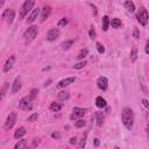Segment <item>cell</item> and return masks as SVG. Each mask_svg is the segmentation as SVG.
I'll list each match as a JSON object with an SVG mask.
<instances>
[{
  "mask_svg": "<svg viewBox=\"0 0 149 149\" xmlns=\"http://www.w3.org/2000/svg\"><path fill=\"white\" fill-rule=\"evenodd\" d=\"M85 113H86V109H85V108L74 107V108L72 109V113H71V115H70V119H71V120H77V119L84 116Z\"/></svg>",
  "mask_w": 149,
  "mask_h": 149,
  "instance_id": "obj_9",
  "label": "cell"
},
{
  "mask_svg": "<svg viewBox=\"0 0 149 149\" xmlns=\"http://www.w3.org/2000/svg\"><path fill=\"white\" fill-rule=\"evenodd\" d=\"M14 62H15V56L12 55V56L6 61V63H5V65H3V71H5V72H8V71L13 68Z\"/></svg>",
  "mask_w": 149,
  "mask_h": 149,
  "instance_id": "obj_13",
  "label": "cell"
},
{
  "mask_svg": "<svg viewBox=\"0 0 149 149\" xmlns=\"http://www.w3.org/2000/svg\"><path fill=\"white\" fill-rule=\"evenodd\" d=\"M68 23H69V20H68L66 17H62V19L58 21V27H65Z\"/></svg>",
  "mask_w": 149,
  "mask_h": 149,
  "instance_id": "obj_31",
  "label": "cell"
},
{
  "mask_svg": "<svg viewBox=\"0 0 149 149\" xmlns=\"http://www.w3.org/2000/svg\"><path fill=\"white\" fill-rule=\"evenodd\" d=\"M37 118H38V114H37V113H33L30 116H28L27 121H29V122H34V121H35Z\"/></svg>",
  "mask_w": 149,
  "mask_h": 149,
  "instance_id": "obj_32",
  "label": "cell"
},
{
  "mask_svg": "<svg viewBox=\"0 0 149 149\" xmlns=\"http://www.w3.org/2000/svg\"><path fill=\"white\" fill-rule=\"evenodd\" d=\"M144 50H146V54H149V41H147V42H146Z\"/></svg>",
  "mask_w": 149,
  "mask_h": 149,
  "instance_id": "obj_39",
  "label": "cell"
},
{
  "mask_svg": "<svg viewBox=\"0 0 149 149\" xmlns=\"http://www.w3.org/2000/svg\"><path fill=\"white\" fill-rule=\"evenodd\" d=\"M123 6H125V8H126L129 13L135 12V5H134V2H133L132 0H126V1L123 2Z\"/></svg>",
  "mask_w": 149,
  "mask_h": 149,
  "instance_id": "obj_17",
  "label": "cell"
},
{
  "mask_svg": "<svg viewBox=\"0 0 149 149\" xmlns=\"http://www.w3.org/2000/svg\"><path fill=\"white\" fill-rule=\"evenodd\" d=\"M2 19H5V21L7 22V24H12L14 19H15V12L12 8H7L5 9V12L2 13Z\"/></svg>",
  "mask_w": 149,
  "mask_h": 149,
  "instance_id": "obj_6",
  "label": "cell"
},
{
  "mask_svg": "<svg viewBox=\"0 0 149 149\" xmlns=\"http://www.w3.org/2000/svg\"><path fill=\"white\" fill-rule=\"evenodd\" d=\"M85 65H86V62H85V61H81V62H78L77 64H74V65H73V69L80 70V69H83Z\"/></svg>",
  "mask_w": 149,
  "mask_h": 149,
  "instance_id": "obj_29",
  "label": "cell"
},
{
  "mask_svg": "<svg viewBox=\"0 0 149 149\" xmlns=\"http://www.w3.org/2000/svg\"><path fill=\"white\" fill-rule=\"evenodd\" d=\"M97 85H98V87H99L100 90L106 91L107 87H108V79H107L106 77L101 76V77L98 78V80H97Z\"/></svg>",
  "mask_w": 149,
  "mask_h": 149,
  "instance_id": "obj_11",
  "label": "cell"
},
{
  "mask_svg": "<svg viewBox=\"0 0 149 149\" xmlns=\"http://www.w3.org/2000/svg\"><path fill=\"white\" fill-rule=\"evenodd\" d=\"M74 80H76V77H68V78L62 79L61 81H58L57 85H56V87H57V88H64V87L69 86L70 84L74 83Z\"/></svg>",
  "mask_w": 149,
  "mask_h": 149,
  "instance_id": "obj_10",
  "label": "cell"
},
{
  "mask_svg": "<svg viewBox=\"0 0 149 149\" xmlns=\"http://www.w3.org/2000/svg\"><path fill=\"white\" fill-rule=\"evenodd\" d=\"M142 102H143L144 107H147V108H148V100H147V99H143V100H142Z\"/></svg>",
  "mask_w": 149,
  "mask_h": 149,
  "instance_id": "obj_41",
  "label": "cell"
},
{
  "mask_svg": "<svg viewBox=\"0 0 149 149\" xmlns=\"http://www.w3.org/2000/svg\"><path fill=\"white\" fill-rule=\"evenodd\" d=\"M16 122V113L15 112H12L8 114L7 119H6V122H5V129L6 130H9L13 128V126L15 125Z\"/></svg>",
  "mask_w": 149,
  "mask_h": 149,
  "instance_id": "obj_7",
  "label": "cell"
},
{
  "mask_svg": "<svg viewBox=\"0 0 149 149\" xmlns=\"http://www.w3.org/2000/svg\"><path fill=\"white\" fill-rule=\"evenodd\" d=\"M95 47H97V50H98L99 54H104V52H105V47H104L100 42H97V43H95Z\"/></svg>",
  "mask_w": 149,
  "mask_h": 149,
  "instance_id": "obj_30",
  "label": "cell"
},
{
  "mask_svg": "<svg viewBox=\"0 0 149 149\" xmlns=\"http://www.w3.org/2000/svg\"><path fill=\"white\" fill-rule=\"evenodd\" d=\"M37 34H38V28H37L36 26H30V27H28V28L26 29L24 34H23L26 44H28V43H30L31 41H34L35 37L37 36Z\"/></svg>",
  "mask_w": 149,
  "mask_h": 149,
  "instance_id": "obj_2",
  "label": "cell"
},
{
  "mask_svg": "<svg viewBox=\"0 0 149 149\" xmlns=\"http://www.w3.org/2000/svg\"><path fill=\"white\" fill-rule=\"evenodd\" d=\"M70 98V93L68 92V91H61L59 93H58V99L59 100H66V99H69Z\"/></svg>",
  "mask_w": 149,
  "mask_h": 149,
  "instance_id": "obj_24",
  "label": "cell"
},
{
  "mask_svg": "<svg viewBox=\"0 0 149 149\" xmlns=\"http://www.w3.org/2000/svg\"><path fill=\"white\" fill-rule=\"evenodd\" d=\"M2 94H3V93H1V92H0V101H1V98H2Z\"/></svg>",
  "mask_w": 149,
  "mask_h": 149,
  "instance_id": "obj_45",
  "label": "cell"
},
{
  "mask_svg": "<svg viewBox=\"0 0 149 149\" xmlns=\"http://www.w3.org/2000/svg\"><path fill=\"white\" fill-rule=\"evenodd\" d=\"M5 1H6V0H0V8H1L2 6H3V3H5Z\"/></svg>",
  "mask_w": 149,
  "mask_h": 149,
  "instance_id": "obj_44",
  "label": "cell"
},
{
  "mask_svg": "<svg viewBox=\"0 0 149 149\" xmlns=\"http://www.w3.org/2000/svg\"><path fill=\"white\" fill-rule=\"evenodd\" d=\"M51 136H52L54 139H59V137H61V134H59V133H52Z\"/></svg>",
  "mask_w": 149,
  "mask_h": 149,
  "instance_id": "obj_40",
  "label": "cell"
},
{
  "mask_svg": "<svg viewBox=\"0 0 149 149\" xmlns=\"http://www.w3.org/2000/svg\"><path fill=\"white\" fill-rule=\"evenodd\" d=\"M136 19H137V21L140 22V24H142V26H147L149 15H148V12H147V9H146L144 7H141V8H140V10L137 12Z\"/></svg>",
  "mask_w": 149,
  "mask_h": 149,
  "instance_id": "obj_5",
  "label": "cell"
},
{
  "mask_svg": "<svg viewBox=\"0 0 149 149\" xmlns=\"http://www.w3.org/2000/svg\"><path fill=\"white\" fill-rule=\"evenodd\" d=\"M101 26H102V30H104V31H107V30H108V27H109V17H108L107 15L102 16Z\"/></svg>",
  "mask_w": 149,
  "mask_h": 149,
  "instance_id": "obj_20",
  "label": "cell"
},
{
  "mask_svg": "<svg viewBox=\"0 0 149 149\" xmlns=\"http://www.w3.org/2000/svg\"><path fill=\"white\" fill-rule=\"evenodd\" d=\"M137 58V49L136 48H133L132 51H130V61L132 62H135Z\"/></svg>",
  "mask_w": 149,
  "mask_h": 149,
  "instance_id": "obj_27",
  "label": "cell"
},
{
  "mask_svg": "<svg viewBox=\"0 0 149 149\" xmlns=\"http://www.w3.org/2000/svg\"><path fill=\"white\" fill-rule=\"evenodd\" d=\"M38 14H40V9H38V8L33 9V10H31V13L29 14L28 19H27V23H33V22H34V21L37 19Z\"/></svg>",
  "mask_w": 149,
  "mask_h": 149,
  "instance_id": "obj_15",
  "label": "cell"
},
{
  "mask_svg": "<svg viewBox=\"0 0 149 149\" xmlns=\"http://www.w3.org/2000/svg\"><path fill=\"white\" fill-rule=\"evenodd\" d=\"M38 144H40V140L38 139H34L33 140V143H31V148H36Z\"/></svg>",
  "mask_w": 149,
  "mask_h": 149,
  "instance_id": "obj_35",
  "label": "cell"
},
{
  "mask_svg": "<svg viewBox=\"0 0 149 149\" xmlns=\"http://www.w3.org/2000/svg\"><path fill=\"white\" fill-rule=\"evenodd\" d=\"M50 13H51V7L45 5L43 8H42V14H41V22H44L49 16H50Z\"/></svg>",
  "mask_w": 149,
  "mask_h": 149,
  "instance_id": "obj_12",
  "label": "cell"
},
{
  "mask_svg": "<svg viewBox=\"0 0 149 149\" xmlns=\"http://www.w3.org/2000/svg\"><path fill=\"white\" fill-rule=\"evenodd\" d=\"M85 144H86V134L81 137V140H80V143H79V148L80 149H83L84 147H85Z\"/></svg>",
  "mask_w": 149,
  "mask_h": 149,
  "instance_id": "obj_33",
  "label": "cell"
},
{
  "mask_svg": "<svg viewBox=\"0 0 149 149\" xmlns=\"http://www.w3.org/2000/svg\"><path fill=\"white\" fill-rule=\"evenodd\" d=\"M121 120H122V123L123 126L130 130L134 126V113L132 111V108H128V107H125L122 109V113H121Z\"/></svg>",
  "mask_w": 149,
  "mask_h": 149,
  "instance_id": "obj_1",
  "label": "cell"
},
{
  "mask_svg": "<svg viewBox=\"0 0 149 149\" xmlns=\"http://www.w3.org/2000/svg\"><path fill=\"white\" fill-rule=\"evenodd\" d=\"M59 35H61L59 29H58V28H52V29H50V30L47 33L45 38H47V41H49V42H54V41H56V40L59 37Z\"/></svg>",
  "mask_w": 149,
  "mask_h": 149,
  "instance_id": "obj_8",
  "label": "cell"
},
{
  "mask_svg": "<svg viewBox=\"0 0 149 149\" xmlns=\"http://www.w3.org/2000/svg\"><path fill=\"white\" fill-rule=\"evenodd\" d=\"M37 92H38V90H36V88H34V90H31V92H30V94H29V95H30V97H31V98L34 99Z\"/></svg>",
  "mask_w": 149,
  "mask_h": 149,
  "instance_id": "obj_37",
  "label": "cell"
},
{
  "mask_svg": "<svg viewBox=\"0 0 149 149\" xmlns=\"http://www.w3.org/2000/svg\"><path fill=\"white\" fill-rule=\"evenodd\" d=\"M73 44V40H70V41H65V42H63L62 43V48L64 49V50H68L71 45Z\"/></svg>",
  "mask_w": 149,
  "mask_h": 149,
  "instance_id": "obj_28",
  "label": "cell"
},
{
  "mask_svg": "<svg viewBox=\"0 0 149 149\" xmlns=\"http://www.w3.org/2000/svg\"><path fill=\"white\" fill-rule=\"evenodd\" d=\"M50 83H51V79H48V80L45 81V84H44V86H45V87H47V86H49V85H50Z\"/></svg>",
  "mask_w": 149,
  "mask_h": 149,
  "instance_id": "obj_42",
  "label": "cell"
},
{
  "mask_svg": "<svg viewBox=\"0 0 149 149\" xmlns=\"http://www.w3.org/2000/svg\"><path fill=\"white\" fill-rule=\"evenodd\" d=\"M86 125V121L85 120H83V119H77V120H74V127L76 128H81V127H84Z\"/></svg>",
  "mask_w": 149,
  "mask_h": 149,
  "instance_id": "obj_26",
  "label": "cell"
},
{
  "mask_svg": "<svg viewBox=\"0 0 149 149\" xmlns=\"http://www.w3.org/2000/svg\"><path fill=\"white\" fill-rule=\"evenodd\" d=\"M133 35H134V37H135V38H139V37H140V33H139V29H137V28H135V29H134Z\"/></svg>",
  "mask_w": 149,
  "mask_h": 149,
  "instance_id": "obj_36",
  "label": "cell"
},
{
  "mask_svg": "<svg viewBox=\"0 0 149 149\" xmlns=\"http://www.w3.org/2000/svg\"><path fill=\"white\" fill-rule=\"evenodd\" d=\"M26 135V128L24 127H19L16 130H15V133H14V137L15 139H21V137H23Z\"/></svg>",
  "mask_w": 149,
  "mask_h": 149,
  "instance_id": "obj_19",
  "label": "cell"
},
{
  "mask_svg": "<svg viewBox=\"0 0 149 149\" xmlns=\"http://www.w3.org/2000/svg\"><path fill=\"white\" fill-rule=\"evenodd\" d=\"M19 108L21 111H26V112H29L33 109V98L30 95H27V97H23L20 102H19Z\"/></svg>",
  "mask_w": 149,
  "mask_h": 149,
  "instance_id": "obj_3",
  "label": "cell"
},
{
  "mask_svg": "<svg viewBox=\"0 0 149 149\" xmlns=\"http://www.w3.org/2000/svg\"><path fill=\"white\" fill-rule=\"evenodd\" d=\"M20 88H21V79L17 77V78H15V80H14V83L12 85V93L15 94L16 92H19Z\"/></svg>",
  "mask_w": 149,
  "mask_h": 149,
  "instance_id": "obj_16",
  "label": "cell"
},
{
  "mask_svg": "<svg viewBox=\"0 0 149 149\" xmlns=\"http://www.w3.org/2000/svg\"><path fill=\"white\" fill-rule=\"evenodd\" d=\"M69 142H70V144H76V143H77V137H76V136H72Z\"/></svg>",
  "mask_w": 149,
  "mask_h": 149,
  "instance_id": "obj_38",
  "label": "cell"
},
{
  "mask_svg": "<svg viewBox=\"0 0 149 149\" xmlns=\"http://www.w3.org/2000/svg\"><path fill=\"white\" fill-rule=\"evenodd\" d=\"M106 105H107V102L102 97H97L95 98V106L98 108H104V107H106Z\"/></svg>",
  "mask_w": 149,
  "mask_h": 149,
  "instance_id": "obj_18",
  "label": "cell"
},
{
  "mask_svg": "<svg viewBox=\"0 0 149 149\" xmlns=\"http://www.w3.org/2000/svg\"><path fill=\"white\" fill-rule=\"evenodd\" d=\"M88 35H90V38H95V30H94V28L93 27H91L90 28V31H88Z\"/></svg>",
  "mask_w": 149,
  "mask_h": 149,
  "instance_id": "obj_34",
  "label": "cell"
},
{
  "mask_svg": "<svg viewBox=\"0 0 149 149\" xmlns=\"http://www.w3.org/2000/svg\"><path fill=\"white\" fill-rule=\"evenodd\" d=\"M109 24H111L113 28L118 29V28H120V27H121V21H120L118 17H114V19L109 20Z\"/></svg>",
  "mask_w": 149,
  "mask_h": 149,
  "instance_id": "obj_22",
  "label": "cell"
},
{
  "mask_svg": "<svg viewBox=\"0 0 149 149\" xmlns=\"http://www.w3.org/2000/svg\"><path fill=\"white\" fill-rule=\"evenodd\" d=\"M94 146H95V147L99 146V140H98V139H94Z\"/></svg>",
  "mask_w": 149,
  "mask_h": 149,
  "instance_id": "obj_43",
  "label": "cell"
},
{
  "mask_svg": "<svg viewBox=\"0 0 149 149\" xmlns=\"http://www.w3.org/2000/svg\"><path fill=\"white\" fill-rule=\"evenodd\" d=\"M49 109H50L51 112H59V111L62 109V104L54 101V102H51V105H50Z\"/></svg>",
  "mask_w": 149,
  "mask_h": 149,
  "instance_id": "obj_21",
  "label": "cell"
},
{
  "mask_svg": "<svg viewBox=\"0 0 149 149\" xmlns=\"http://www.w3.org/2000/svg\"><path fill=\"white\" fill-rule=\"evenodd\" d=\"M27 146H28V143H27L26 140H20V141L14 146V148H15V149H21V148H27Z\"/></svg>",
  "mask_w": 149,
  "mask_h": 149,
  "instance_id": "obj_25",
  "label": "cell"
},
{
  "mask_svg": "<svg viewBox=\"0 0 149 149\" xmlns=\"http://www.w3.org/2000/svg\"><path fill=\"white\" fill-rule=\"evenodd\" d=\"M94 118H95V123H97V126L101 127V126L104 125V122H105V115H104V113H102V112H97V113L94 114Z\"/></svg>",
  "mask_w": 149,
  "mask_h": 149,
  "instance_id": "obj_14",
  "label": "cell"
},
{
  "mask_svg": "<svg viewBox=\"0 0 149 149\" xmlns=\"http://www.w3.org/2000/svg\"><path fill=\"white\" fill-rule=\"evenodd\" d=\"M34 5H35V0H26V1L23 2V5L21 6L19 17H20V19H23V17H24V16L33 9Z\"/></svg>",
  "mask_w": 149,
  "mask_h": 149,
  "instance_id": "obj_4",
  "label": "cell"
},
{
  "mask_svg": "<svg viewBox=\"0 0 149 149\" xmlns=\"http://www.w3.org/2000/svg\"><path fill=\"white\" fill-rule=\"evenodd\" d=\"M87 54H88V50L85 48V49H80L79 50V52L77 54V59H84L86 56H87Z\"/></svg>",
  "mask_w": 149,
  "mask_h": 149,
  "instance_id": "obj_23",
  "label": "cell"
}]
</instances>
